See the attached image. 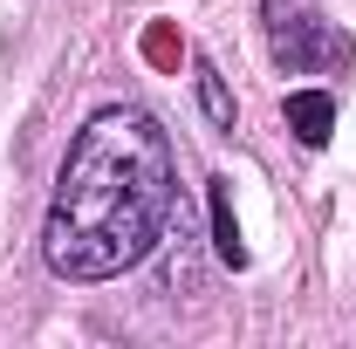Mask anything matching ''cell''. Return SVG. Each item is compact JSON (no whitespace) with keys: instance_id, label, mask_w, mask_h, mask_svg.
<instances>
[{"instance_id":"6da1fadb","label":"cell","mask_w":356,"mask_h":349,"mask_svg":"<svg viewBox=\"0 0 356 349\" xmlns=\"http://www.w3.org/2000/svg\"><path fill=\"white\" fill-rule=\"evenodd\" d=\"M172 206H178L172 137L158 131V117L110 103L76 131L62 172H55L42 254L62 281H117L124 267H144L158 254Z\"/></svg>"},{"instance_id":"7a4b0ae2","label":"cell","mask_w":356,"mask_h":349,"mask_svg":"<svg viewBox=\"0 0 356 349\" xmlns=\"http://www.w3.org/2000/svg\"><path fill=\"white\" fill-rule=\"evenodd\" d=\"M261 35L281 76H315V69L350 62V42L329 28V14L315 0H261Z\"/></svg>"},{"instance_id":"3957f363","label":"cell","mask_w":356,"mask_h":349,"mask_svg":"<svg viewBox=\"0 0 356 349\" xmlns=\"http://www.w3.org/2000/svg\"><path fill=\"white\" fill-rule=\"evenodd\" d=\"M288 131L302 137L309 151H322L329 131H336V96H329V89H295V96H288Z\"/></svg>"},{"instance_id":"277c9868","label":"cell","mask_w":356,"mask_h":349,"mask_svg":"<svg viewBox=\"0 0 356 349\" xmlns=\"http://www.w3.org/2000/svg\"><path fill=\"white\" fill-rule=\"evenodd\" d=\"M206 213H213V254L226 267H247V240H240V219H233V185L213 178L206 185Z\"/></svg>"},{"instance_id":"5b68a950","label":"cell","mask_w":356,"mask_h":349,"mask_svg":"<svg viewBox=\"0 0 356 349\" xmlns=\"http://www.w3.org/2000/svg\"><path fill=\"white\" fill-rule=\"evenodd\" d=\"M192 89H199V110L220 124V131H233V117H240V103H233V89H226V76L206 62V55H192Z\"/></svg>"},{"instance_id":"8992f818","label":"cell","mask_w":356,"mask_h":349,"mask_svg":"<svg viewBox=\"0 0 356 349\" xmlns=\"http://www.w3.org/2000/svg\"><path fill=\"white\" fill-rule=\"evenodd\" d=\"M144 55H151L158 69H178V55H185V42H178L172 28H151V35H144Z\"/></svg>"}]
</instances>
